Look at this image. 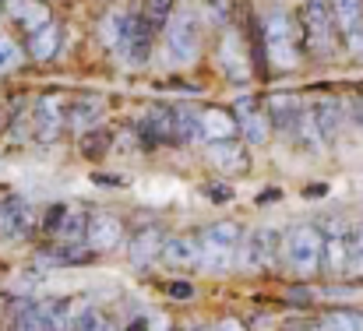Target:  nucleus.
<instances>
[{"instance_id": "a19ab883", "label": "nucleus", "mask_w": 363, "mask_h": 331, "mask_svg": "<svg viewBox=\"0 0 363 331\" xmlns=\"http://www.w3.org/2000/svg\"><path fill=\"white\" fill-rule=\"evenodd\" d=\"M4 11H7V0H0V14H4Z\"/></svg>"}, {"instance_id": "2eb2a0df", "label": "nucleus", "mask_w": 363, "mask_h": 331, "mask_svg": "<svg viewBox=\"0 0 363 331\" xmlns=\"http://www.w3.org/2000/svg\"><path fill=\"white\" fill-rule=\"evenodd\" d=\"M32 127H35V138L39 141H53L60 130H64V99L60 96H39L35 106H32Z\"/></svg>"}, {"instance_id": "5701e85b", "label": "nucleus", "mask_w": 363, "mask_h": 331, "mask_svg": "<svg viewBox=\"0 0 363 331\" xmlns=\"http://www.w3.org/2000/svg\"><path fill=\"white\" fill-rule=\"evenodd\" d=\"M173 120H177V110H173V106L152 110L141 120V138H145L148 145H166V141H173Z\"/></svg>"}, {"instance_id": "a878e982", "label": "nucleus", "mask_w": 363, "mask_h": 331, "mask_svg": "<svg viewBox=\"0 0 363 331\" xmlns=\"http://www.w3.org/2000/svg\"><path fill=\"white\" fill-rule=\"evenodd\" d=\"M318 331H363V310L332 307V310L321 314V328Z\"/></svg>"}, {"instance_id": "72a5a7b5", "label": "nucleus", "mask_w": 363, "mask_h": 331, "mask_svg": "<svg viewBox=\"0 0 363 331\" xmlns=\"http://www.w3.org/2000/svg\"><path fill=\"white\" fill-rule=\"evenodd\" d=\"M18 64V43L11 35H0V71H11Z\"/></svg>"}, {"instance_id": "f704fd0d", "label": "nucleus", "mask_w": 363, "mask_h": 331, "mask_svg": "<svg viewBox=\"0 0 363 331\" xmlns=\"http://www.w3.org/2000/svg\"><path fill=\"white\" fill-rule=\"evenodd\" d=\"M208 11H212L216 25H230L233 21V0H208Z\"/></svg>"}, {"instance_id": "e433bc0d", "label": "nucleus", "mask_w": 363, "mask_h": 331, "mask_svg": "<svg viewBox=\"0 0 363 331\" xmlns=\"http://www.w3.org/2000/svg\"><path fill=\"white\" fill-rule=\"evenodd\" d=\"M205 194H208L212 201H230V198H233V191H226L223 184H205Z\"/></svg>"}, {"instance_id": "58836bf2", "label": "nucleus", "mask_w": 363, "mask_h": 331, "mask_svg": "<svg viewBox=\"0 0 363 331\" xmlns=\"http://www.w3.org/2000/svg\"><path fill=\"white\" fill-rule=\"evenodd\" d=\"M353 120L360 123V130H363V99H357V106H353Z\"/></svg>"}, {"instance_id": "412c9836", "label": "nucleus", "mask_w": 363, "mask_h": 331, "mask_svg": "<svg viewBox=\"0 0 363 331\" xmlns=\"http://www.w3.org/2000/svg\"><path fill=\"white\" fill-rule=\"evenodd\" d=\"M60 43H64V28H60L57 21H46L39 32H32V35H28L25 50H28V57H32V60L46 64V60H53V57L60 53Z\"/></svg>"}, {"instance_id": "ea45409f", "label": "nucleus", "mask_w": 363, "mask_h": 331, "mask_svg": "<svg viewBox=\"0 0 363 331\" xmlns=\"http://www.w3.org/2000/svg\"><path fill=\"white\" fill-rule=\"evenodd\" d=\"M216 331H243V328H240V325H237V321H226L223 328H216Z\"/></svg>"}, {"instance_id": "1a4fd4ad", "label": "nucleus", "mask_w": 363, "mask_h": 331, "mask_svg": "<svg viewBox=\"0 0 363 331\" xmlns=\"http://www.w3.org/2000/svg\"><path fill=\"white\" fill-rule=\"evenodd\" d=\"M32 208L21 194H4L0 198V243H18L32 232Z\"/></svg>"}, {"instance_id": "4c0bfd02", "label": "nucleus", "mask_w": 363, "mask_h": 331, "mask_svg": "<svg viewBox=\"0 0 363 331\" xmlns=\"http://www.w3.org/2000/svg\"><path fill=\"white\" fill-rule=\"evenodd\" d=\"M127 331H148V321H145V318H138V321H130V325H127Z\"/></svg>"}, {"instance_id": "393cba45", "label": "nucleus", "mask_w": 363, "mask_h": 331, "mask_svg": "<svg viewBox=\"0 0 363 331\" xmlns=\"http://www.w3.org/2000/svg\"><path fill=\"white\" fill-rule=\"evenodd\" d=\"M332 21H335V32L346 39L353 32L363 28V0H332Z\"/></svg>"}, {"instance_id": "4be33fe9", "label": "nucleus", "mask_w": 363, "mask_h": 331, "mask_svg": "<svg viewBox=\"0 0 363 331\" xmlns=\"http://www.w3.org/2000/svg\"><path fill=\"white\" fill-rule=\"evenodd\" d=\"M11 7V21L25 32V35H32V32H39L46 21H53L50 18V7L43 4V0H14V4H7Z\"/></svg>"}, {"instance_id": "4468645a", "label": "nucleus", "mask_w": 363, "mask_h": 331, "mask_svg": "<svg viewBox=\"0 0 363 331\" xmlns=\"http://www.w3.org/2000/svg\"><path fill=\"white\" fill-rule=\"evenodd\" d=\"M307 110H311V116H314L318 134H321L325 145H332V141L342 134V127H346V103H342V99L325 96V99H314Z\"/></svg>"}, {"instance_id": "7c9ffc66", "label": "nucleus", "mask_w": 363, "mask_h": 331, "mask_svg": "<svg viewBox=\"0 0 363 331\" xmlns=\"http://www.w3.org/2000/svg\"><path fill=\"white\" fill-rule=\"evenodd\" d=\"M123 14L127 11H110L103 21H99V39L106 50H117V39H121V28H123Z\"/></svg>"}, {"instance_id": "aec40b11", "label": "nucleus", "mask_w": 363, "mask_h": 331, "mask_svg": "<svg viewBox=\"0 0 363 331\" xmlns=\"http://www.w3.org/2000/svg\"><path fill=\"white\" fill-rule=\"evenodd\" d=\"M96 250H89L85 243H46L35 250V261L46 264V268H67V264H82V261H92Z\"/></svg>"}, {"instance_id": "2f4dec72", "label": "nucleus", "mask_w": 363, "mask_h": 331, "mask_svg": "<svg viewBox=\"0 0 363 331\" xmlns=\"http://www.w3.org/2000/svg\"><path fill=\"white\" fill-rule=\"evenodd\" d=\"M350 275H363V219L350 229Z\"/></svg>"}, {"instance_id": "79ce46f5", "label": "nucleus", "mask_w": 363, "mask_h": 331, "mask_svg": "<svg viewBox=\"0 0 363 331\" xmlns=\"http://www.w3.org/2000/svg\"><path fill=\"white\" fill-rule=\"evenodd\" d=\"M46 4H67V0H46Z\"/></svg>"}, {"instance_id": "6e6552de", "label": "nucleus", "mask_w": 363, "mask_h": 331, "mask_svg": "<svg viewBox=\"0 0 363 331\" xmlns=\"http://www.w3.org/2000/svg\"><path fill=\"white\" fill-rule=\"evenodd\" d=\"M152 43H155V32L141 21L138 11H127L123 14V28H121V39H117V50L121 60L127 67H141L148 57H152Z\"/></svg>"}, {"instance_id": "f257e3e1", "label": "nucleus", "mask_w": 363, "mask_h": 331, "mask_svg": "<svg viewBox=\"0 0 363 331\" xmlns=\"http://www.w3.org/2000/svg\"><path fill=\"white\" fill-rule=\"evenodd\" d=\"M198 268L212 275H226L237 264V247L243 240V225L237 219H219L205 225L198 236Z\"/></svg>"}, {"instance_id": "bb28decb", "label": "nucleus", "mask_w": 363, "mask_h": 331, "mask_svg": "<svg viewBox=\"0 0 363 331\" xmlns=\"http://www.w3.org/2000/svg\"><path fill=\"white\" fill-rule=\"evenodd\" d=\"M85 222H89V212H85V208H71V205H67L57 243H85Z\"/></svg>"}, {"instance_id": "f8f14e48", "label": "nucleus", "mask_w": 363, "mask_h": 331, "mask_svg": "<svg viewBox=\"0 0 363 331\" xmlns=\"http://www.w3.org/2000/svg\"><path fill=\"white\" fill-rule=\"evenodd\" d=\"M123 243V222L113 212H92L85 222V247L89 250H113Z\"/></svg>"}, {"instance_id": "b1692460", "label": "nucleus", "mask_w": 363, "mask_h": 331, "mask_svg": "<svg viewBox=\"0 0 363 331\" xmlns=\"http://www.w3.org/2000/svg\"><path fill=\"white\" fill-rule=\"evenodd\" d=\"M198 127H201V141L237 138V123H233L230 110H201L198 113Z\"/></svg>"}, {"instance_id": "7ed1b4c3", "label": "nucleus", "mask_w": 363, "mask_h": 331, "mask_svg": "<svg viewBox=\"0 0 363 331\" xmlns=\"http://www.w3.org/2000/svg\"><path fill=\"white\" fill-rule=\"evenodd\" d=\"M261 32H264V53H268L272 67L289 71V67L300 64V57H303V39H300L296 18H289L282 7H272V11L264 14Z\"/></svg>"}, {"instance_id": "473e14b6", "label": "nucleus", "mask_w": 363, "mask_h": 331, "mask_svg": "<svg viewBox=\"0 0 363 331\" xmlns=\"http://www.w3.org/2000/svg\"><path fill=\"white\" fill-rule=\"evenodd\" d=\"M64 212H67V205H53V208H46V215H43V232L50 236V243H57V236H60Z\"/></svg>"}, {"instance_id": "9b49d317", "label": "nucleus", "mask_w": 363, "mask_h": 331, "mask_svg": "<svg viewBox=\"0 0 363 331\" xmlns=\"http://www.w3.org/2000/svg\"><path fill=\"white\" fill-rule=\"evenodd\" d=\"M233 123H237V130L243 134V141L247 145H264L268 138H272V130H268V116H264V106L257 103V99H250V96H243L233 103Z\"/></svg>"}, {"instance_id": "cd10ccee", "label": "nucleus", "mask_w": 363, "mask_h": 331, "mask_svg": "<svg viewBox=\"0 0 363 331\" xmlns=\"http://www.w3.org/2000/svg\"><path fill=\"white\" fill-rule=\"evenodd\" d=\"M138 14H141V21H145L152 32H162L166 21L173 18V0H145Z\"/></svg>"}, {"instance_id": "9d476101", "label": "nucleus", "mask_w": 363, "mask_h": 331, "mask_svg": "<svg viewBox=\"0 0 363 331\" xmlns=\"http://www.w3.org/2000/svg\"><path fill=\"white\" fill-rule=\"evenodd\" d=\"M300 113H303V103H300L296 96H289V92H279V96H272V99L264 103L268 130H272L275 138H286V141H293L296 123H300Z\"/></svg>"}, {"instance_id": "f03ea898", "label": "nucleus", "mask_w": 363, "mask_h": 331, "mask_svg": "<svg viewBox=\"0 0 363 331\" xmlns=\"http://www.w3.org/2000/svg\"><path fill=\"white\" fill-rule=\"evenodd\" d=\"M279 261L286 264V271H293L296 279H314L321 275V225L314 222H300L293 225L282 243H279Z\"/></svg>"}, {"instance_id": "423d86ee", "label": "nucleus", "mask_w": 363, "mask_h": 331, "mask_svg": "<svg viewBox=\"0 0 363 331\" xmlns=\"http://www.w3.org/2000/svg\"><path fill=\"white\" fill-rule=\"evenodd\" d=\"M279 243H282V232L272 229V225H257L250 232H243L240 247H237V264L243 271H264L279 261Z\"/></svg>"}, {"instance_id": "39448f33", "label": "nucleus", "mask_w": 363, "mask_h": 331, "mask_svg": "<svg viewBox=\"0 0 363 331\" xmlns=\"http://www.w3.org/2000/svg\"><path fill=\"white\" fill-rule=\"evenodd\" d=\"M300 39L303 46H311V53L325 57L335 46V21H332V7L328 0H303L300 11Z\"/></svg>"}, {"instance_id": "37998d69", "label": "nucleus", "mask_w": 363, "mask_h": 331, "mask_svg": "<svg viewBox=\"0 0 363 331\" xmlns=\"http://www.w3.org/2000/svg\"><path fill=\"white\" fill-rule=\"evenodd\" d=\"M187 331H208V328H198V325H194V328H187Z\"/></svg>"}, {"instance_id": "dca6fc26", "label": "nucleus", "mask_w": 363, "mask_h": 331, "mask_svg": "<svg viewBox=\"0 0 363 331\" xmlns=\"http://www.w3.org/2000/svg\"><path fill=\"white\" fill-rule=\"evenodd\" d=\"M208 162L226 173V176H240L250 169V155L243 148V141L237 138H226V141H208Z\"/></svg>"}, {"instance_id": "ddd939ff", "label": "nucleus", "mask_w": 363, "mask_h": 331, "mask_svg": "<svg viewBox=\"0 0 363 331\" xmlns=\"http://www.w3.org/2000/svg\"><path fill=\"white\" fill-rule=\"evenodd\" d=\"M106 113V99L103 96H78L71 103H64V130H92Z\"/></svg>"}, {"instance_id": "c9c22d12", "label": "nucleus", "mask_w": 363, "mask_h": 331, "mask_svg": "<svg viewBox=\"0 0 363 331\" xmlns=\"http://www.w3.org/2000/svg\"><path fill=\"white\" fill-rule=\"evenodd\" d=\"M166 296H173V300H191V296H194V286H191V282H166Z\"/></svg>"}, {"instance_id": "c756f323", "label": "nucleus", "mask_w": 363, "mask_h": 331, "mask_svg": "<svg viewBox=\"0 0 363 331\" xmlns=\"http://www.w3.org/2000/svg\"><path fill=\"white\" fill-rule=\"evenodd\" d=\"M110 145H113V130H106V127H103V130L92 127V130L82 134V155H85V159H103V155L110 152Z\"/></svg>"}, {"instance_id": "6ab92c4d", "label": "nucleus", "mask_w": 363, "mask_h": 331, "mask_svg": "<svg viewBox=\"0 0 363 331\" xmlns=\"http://www.w3.org/2000/svg\"><path fill=\"white\" fill-rule=\"evenodd\" d=\"M159 261L166 268H177V271L198 268V240L194 236H166L162 250H159Z\"/></svg>"}, {"instance_id": "c85d7f7f", "label": "nucleus", "mask_w": 363, "mask_h": 331, "mask_svg": "<svg viewBox=\"0 0 363 331\" xmlns=\"http://www.w3.org/2000/svg\"><path fill=\"white\" fill-rule=\"evenodd\" d=\"M71 331H117V328H113V318H110L106 310H99L96 303H89V307L74 318Z\"/></svg>"}, {"instance_id": "0eeeda50", "label": "nucleus", "mask_w": 363, "mask_h": 331, "mask_svg": "<svg viewBox=\"0 0 363 331\" xmlns=\"http://www.w3.org/2000/svg\"><path fill=\"white\" fill-rule=\"evenodd\" d=\"M166 53L173 64H187L198 57V46H201V25L191 11H173V18L166 21Z\"/></svg>"}, {"instance_id": "20e7f679", "label": "nucleus", "mask_w": 363, "mask_h": 331, "mask_svg": "<svg viewBox=\"0 0 363 331\" xmlns=\"http://www.w3.org/2000/svg\"><path fill=\"white\" fill-rule=\"evenodd\" d=\"M350 229L353 222H346L342 215L321 225V275L328 279L350 275Z\"/></svg>"}, {"instance_id": "a211bd4d", "label": "nucleus", "mask_w": 363, "mask_h": 331, "mask_svg": "<svg viewBox=\"0 0 363 331\" xmlns=\"http://www.w3.org/2000/svg\"><path fill=\"white\" fill-rule=\"evenodd\" d=\"M162 232H159V225L155 222H145V225H138L134 232H130V243H127V254H130V261L138 264V268H148L152 261H159V250H162Z\"/></svg>"}, {"instance_id": "f3484780", "label": "nucleus", "mask_w": 363, "mask_h": 331, "mask_svg": "<svg viewBox=\"0 0 363 331\" xmlns=\"http://www.w3.org/2000/svg\"><path fill=\"white\" fill-rule=\"evenodd\" d=\"M7 331H53L46 300H14L7 314Z\"/></svg>"}]
</instances>
